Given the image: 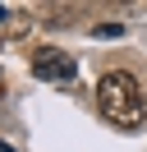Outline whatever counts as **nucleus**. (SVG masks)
<instances>
[{"mask_svg": "<svg viewBox=\"0 0 147 152\" xmlns=\"http://www.w3.org/2000/svg\"><path fill=\"white\" fill-rule=\"evenodd\" d=\"M97 102H101V115H106L115 129H143V120H147L143 88H138V78L129 74V69H110V74H101Z\"/></svg>", "mask_w": 147, "mask_h": 152, "instance_id": "nucleus-1", "label": "nucleus"}, {"mask_svg": "<svg viewBox=\"0 0 147 152\" xmlns=\"http://www.w3.org/2000/svg\"><path fill=\"white\" fill-rule=\"evenodd\" d=\"M74 69H78V65H74L64 51H55V46L32 51V74H37V78H46V83H69Z\"/></svg>", "mask_w": 147, "mask_h": 152, "instance_id": "nucleus-2", "label": "nucleus"}, {"mask_svg": "<svg viewBox=\"0 0 147 152\" xmlns=\"http://www.w3.org/2000/svg\"><path fill=\"white\" fill-rule=\"evenodd\" d=\"M92 37H119V23H101V28H92Z\"/></svg>", "mask_w": 147, "mask_h": 152, "instance_id": "nucleus-3", "label": "nucleus"}]
</instances>
